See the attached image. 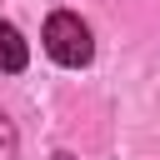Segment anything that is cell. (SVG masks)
Here are the masks:
<instances>
[{
	"label": "cell",
	"mask_w": 160,
	"mask_h": 160,
	"mask_svg": "<svg viewBox=\"0 0 160 160\" xmlns=\"http://www.w3.org/2000/svg\"><path fill=\"white\" fill-rule=\"evenodd\" d=\"M45 50H50V60H60V65H70V70L90 65V55H95L90 25H85L80 15H70V10H55V15L45 20Z\"/></svg>",
	"instance_id": "obj_1"
},
{
	"label": "cell",
	"mask_w": 160,
	"mask_h": 160,
	"mask_svg": "<svg viewBox=\"0 0 160 160\" xmlns=\"http://www.w3.org/2000/svg\"><path fill=\"white\" fill-rule=\"evenodd\" d=\"M25 60H30V45L20 40L15 25L0 20V70H25Z\"/></svg>",
	"instance_id": "obj_2"
},
{
	"label": "cell",
	"mask_w": 160,
	"mask_h": 160,
	"mask_svg": "<svg viewBox=\"0 0 160 160\" xmlns=\"http://www.w3.org/2000/svg\"><path fill=\"white\" fill-rule=\"evenodd\" d=\"M0 160H15V125L0 115Z\"/></svg>",
	"instance_id": "obj_3"
}]
</instances>
